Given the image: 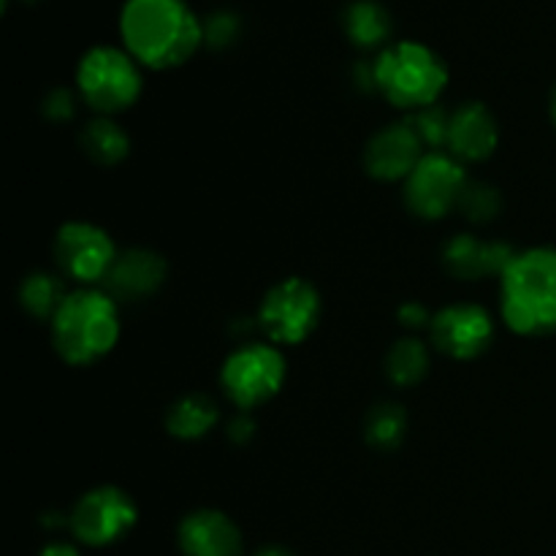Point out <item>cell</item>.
<instances>
[{
    "label": "cell",
    "mask_w": 556,
    "mask_h": 556,
    "mask_svg": "<svg viewBox=\"0 0 556 556\" xmlns=\"http://www.w3.org/2000/svg\"><path fill=\"white\" fill-rule=\"evenodd\" d=\"M136 525V505L123 489L101 486L87 492L71 514V530L87 546H109Z\"/></svg>",
    "instance_id": "cell-10"
},
{
    "label": "cell",
    "mask_w": 556,
    "mask_h": 556,
    "mask_svg": "<svg viewBox=\"0 0 556 556\" xmlns=\"http://www.w3.org/2000/svg\"><path fill=\"white\" fill-rule=\"evenodd\" d=\"M375 90L396 109L418 112L438 103L448 85V68L434 49L421 41H400L386 47L372 63Z\"/></svg>",
    "instance_id": "cell-4"
},
{
    "label": "cell",
    "mask_w": 556,
    "mask_h": 556,
    "mask_svg": "<svg viewBox=\"0 0 556 556\" xmlns=\"http://www.w3.org/2000/svg\"><path fill=\"white\" fill-rule=\"evenodd\" d=\"M119 36L136 63L166 71L193 58L204 43V25L188 0H125Z\"/></svg>",
    "instance_id": "cell-1"
},
{
    "label": "cell",
    "mask_w": 556,
    "mask_h": 556,
    "mask_svg": "<svg viewBox=\"0 0 556 556\" xmlns=\"http://www.w3.org/2000/svg\"><path fill=\"white\" fill-rule=\"evenodd\" d=\"M416 136L421 139L424 147H445L448 144V128H451V114L443 106L432 103V106H424L418 112L410 114L407 119Z\"/></svg>",
    "instance_id": "cell-23"
},
{
    "label": "cell",
    "mask_w": 556,
    "mask_h": 556,
    "mask_svg": "<svg viewBox=\"0 0 556 556\" xmlns=\"http://www.w3.org/2000/svg\"><path fill=\"white\" fill-rule=\"evenodd\" d=\"M500 128L483 103H465L451 114L448 155L456 161H486L497 150Z\"/></svg>",
    "instance_id": "cell-14"
},
{
    "label": "cell",
    "mask_w": 556,
    "mask_h": 556,
    "mask_svg": "<svg viewBox=\"0 0 556 556\" xmlns=\"http://www.w3.org/2000/svg\"><path fill=\"white\" fill-rule=\"evenodd\" d=\"M459 206L467 215V220L489 223L500 215V210H503V199H500V190H494L492 185L478 182V185H467Z\"/></svg>",
    "instance_id": "cell-24"
},
{
    "label": "cell",
    "mask_w": 556,
    "mask_h": 556,
    "mask_svg": "<svg viewBox=\"0 0 556 556\" xmlns=\"http://www.w3.org/2000/svg\"><path fill=\"white\" fill-rule=\"evenodd\" d=\"M407 429V416L400 405H378L367 418V443L375 445L380 451L396 448L405 438Z\"/></svg>",
    "instance_id": "cell-22"
},
{
    "label": "cell",
    "mask_w": 556,
    "mask_h": 556,
    "mask_svg": "<svg viewBox=\"0 0 556 556\" xmlns=\"http://www.w3.org/2000/svg\"><path fill=\"white\" fill-rule=\"evenodd\" d=\"M345 33L356 47H383L391 36V14L375 0H356L345 11Z\"/></svg>",
    "instance_id": "cell-17"
},
{
    "label": "cell",
    "mask_w": 556,
    "mask_h": 556,
    "mask_svg": "<svg viewBox=\"0 0 556 556\" xmlns=\"http://www.w3.org/2000/svg\"><path fill=\"white\" fill-rule=\"evenodd\" d=\"M220 383L239 410H253L280 394L286 383V356L275 345L250 342L226 358Z\"/></svg>",
    "instance_id": "cell-6"
},
{
    "label": "cell",
    "mask_w": 556,
    "mask_h": 556,
    "mask_svg": "<svg viewBox=\"0 0 556 556\" xmlns=\"http://www.w3.org/2000/svg\"><path fill=\"white\" fill-rule=\"evenodd\" d=\"M217 424V405L204 394H188L174 402L166 427L179 440H199Z\"/></svg>",
    "instance_id": "cell-18"
},
{
    "label": "cell",
    "mask_w": 556,
    "mask_h": 556,
    "mask_svg": "<svg viewBox=\"0 0 556 556\" xmlns=\"http://www.w3.org/2000/svg\"><path fill=\"white\" fill-rule=\"evenodd\" d=\"M320 320V296L313 282L288 277L277 282L261 302L258 324L275 345H299Z\"/></svg>",
    "instance_id": "cell-7"
},
{
    "label": "cell",
    "mask_w": 556,
    "mask_h": 556,
    "mask_svg": "<svg viewBox=\"0 0 556 556\" xmlns=\"http://www.w3.org/2000/svg\"><path fill=\"white\" fill-rule=\"evenodd\" d=\"M516 250L505 242H483L472 233H459L443 250V264L459 280H483V277H503L514 264Z\"/></svg>",
    "instance_id": "cell-13"
},
{
    "label": "cell",
    "mask_w": 556,
    "mask_h": 556,
    "mask_svg": "<svg viewBox=\"0 0 556 556\" xmlns=\"http://www.w3.org/2000/svg\"><path fill=\"white\" fill-rule=\"evenodd\" d=\"M239 33V20L233 14H212L210 20L204 22V43H210L212 49H223L228 43H233Z\"/></svg>",
    "instance_id": "cell-25"
},
{
    "label": "cell",
    "mask_w": 556,
    "mask_h": 556,
    "mask_svg": "<svg viewBox=\"0 0 556 556\" xmlns=\"http://www.w3.org/2000/svg\"><path fill=\"white\" fill-rule=\"evenodd\" d=\"M432 340L440 353L470 362L486 353L494 340V320L478 304H448L432 318Z\"/></svg>",
    "instance_id": "cell-11"
},
{
    "label": "cell",
    "mask_w": 556,
    "mask_h": 556,
    "mask_svg": "<svg viewBox=\"0 0 556 556\" xmlns=\"http://www.w3.org/2000/svg\"><path fill=\"white\" fill-rule=\"evenodd\" d=\"M424 157V144L407 123L389 125L367 144V172L380 182L407 179Z\"/></svg>",
    "instance_id": "cell-12"
},
{
    "label": "cell",
    "mask_w": 556,
    "mask_h": 556,
    "mask_svg": "<svg viewBox=\"0 0 556 556\" xmlns=\"http://www.w3.org/2000/svg\"><path fill=\"white\" fill-rule=\"evenodd\" d=\"M400 324L407 326V329H421V326L432 324V318H429V309L421 302H407L400 307Z\"/></svg>",
    "instance_id": "cell-27"
},
{
    "label": "cell",
    "mask_w": 556,
    "mask_h": 556,
    "mask_svg": "<svg viewBox=\"0 0 556 556\" xmlns=\"http://www.w3.org/2000/svg\"><path fill=\"white\" fill-rule=\"evenodd\" d=\"M552 119H554V128H556V90H554V96H552Z\"/></svg>",
    "instance_id": "cell-31"
},
{
    "label": "cell",
    "mask_w": 556,
    "mask_h": 556,
    "mask_svg": "<svg viewBox=\"0 0 556 556\" xmlns=\"http://www.w3.org/2000/svg\"><path fill=\"white\" fill-rule=\"evenodd\" d=\"M179 546L188 556H239L242 535L220 510H195L179 525Z\"/></svg>",
    "instance_id": "cell-15"
},
{
    "label": "cell",
    "mask_w": 556,
    "mask_h": 556,
    "mask_svg": "<svg viewBox=\"0 0 556 556\" xmlns=\"http://www.w3.org/2000/svg\"><path fill=\"white\" fill-rule=\"evenodd\" d=\"M141 71L128 49L92 47L76 68V87L87 106L101 114H119L141 96Z\"/></svg>",
    "instance_id": "cell-5"
},
{
    "label": "cell",
    "mask_w": 556,
    "mask_h": 556,
    "mask_svg": "<svg viewBox=\"0 0 556 556\" xmlns=\"http://www.w3.org/2000/svg\"><path fill=\"white\" fill-rule=\"evenodd\" d=\"M255 556H293V554L286 552V548H280V546H269V548H264V552H258Z\"/></svg>",
    "instance_id": "cell-30"
},
{
    "label": "cell",
    "mask_w": 556,
    "mask_h": 556,
    "mask_svg": "<svg viewBox=\"0 0 556 556\" xmlns=\"http://www.w3.org/2000/svg\"><path fill=\"white\" fill-rule=\"evenodd\" d=\"M163 280H166V261L152 250L136 248L117 255L106 286L114 299H144L155 293Z\"/></svg>",
    "instance_id": "cell-16"
},
{
    "label": "cell",
    "mask_w": 556,
    "mask_h": 556,
    "mask_svg": "<svg viewBox=\"0 0 556 556\" xmlns=\"http://www.w3.org/2000/svg\"><path fill=\"white\" fill-rule=\"evenodd\" d=\"M119 340V309L112 293L101 288H79L65 296L52 318V342L60 358L74 367L98 362L114 351Z\"/></svg>",
    "instance_id": "cell-3"
},
{
    "label": "cell",
    "mask_w": 556,
    "mask_h": 556,
    "mask_svg": "<svg viewBox=\"0 0 556 556\" xmlns=\"http://www.w3.org/2000/svg\"><path fill=\"white\" fill-rule=\"evenodd\" d=\"M41 556H79V554H76V548L68 546V543H52V546L43 548Z\"/></svg>",
    "instance_id": "cell-29"
},
{
    "label": "cell",
    "mask_w": 556,
    "mask_h": 556,
    "mask_svg": "<svg viewBox=\"0 0 556 556\" xmlns=\"http://www.w3.org/2000/svg\"><path fill=\"white\" fill-rule=\"evenodd\" d=\"M43 114L52 119H71L74 117V96L68 90H52L43 101Z\"/></svg>",
    "instance_id": "cell-26"
},
{
    "label": "cell",
    "mask_w": 556,
    "mask_h": 556,
    "mask_svg": "<svg viewBox=\"0 0 556 556\" xmlns=\"http://www.w3.org/2000/svg\"><path fill=\"white\" fill-rule=\"evenodd\" d=\"M81 147L101 166H114V163H119L128 155L130 139L117 123H112L109 117H101L87 125L85 134H81Z\"/></svg>",
    "instance_id": "cell-20"
},
{
    "label": "cell",
    "mask_w": 556,
    "mask_h": 556,
    "mask_svg": "<svg viewBox=\"0 0 556 556\" xmlns=\"http://www.w3.org/2000/svg\"><path fill=\"white\" fill-rule=\"evenodd\" d=\"M117 248L103 228L92 223H65L54 237V258L60 271L81 288H96L106 282L117 261Z\"/></svg>",
    "instance_id": "cell-9"
},
{
    "label": "cell",
    "mask_w": 556,
    "mask_h": 556,
    "mask_svg": "<svg viewBox=\"0 0 556 556\" xmlns=\"http://www.w3.org/2000/svg\"><path fill=\"white\" fill-rule=\"evenodd\" d=\"M503 320L521 337L556 331V250L532 248L516 253L500 277Z\"/></svg>",
    "instance_id": "cell-2"
},
{
    "label": "cell",
    "mask_w": 556,
    "mask_h": 556,
    "mask_svg": "<svg viewBox=\"0 0 556 556\" xmlns=\"http://www.w3.org/2000/svg\"><path fill=\"white\" fill-rule=\"evenodd\" d=\"M65 282L58 275H47V271H36V275L25 277L20 286V302L33 318H54L58 309L63 307Z\"/></svg>",
    "instance_id": "cell-19"
},
{
    "label": "cell",
    "mask_w": 556,
    "mask_h": 556,
    "mask_svg": "<svg viewBox=\"0 0 556 556\" xmlns=\"http://www.w3.org/2000/svg\"><path fill=\"white\" fill-rule=\"evenodd\" d=\"M467 190L465 166L448 152L432 150L405 179V201L424 220H440L459 206Z\"/></svg>",
    "instance_id": "cell-8"
},
{
    "label": "cell",
    "mask_w": 556,
    "mask_h": 556,
    "mask_svg": "<svg viewBox=\"0 0 556 556\" xmlns=\"http://www.w3.org/2000/svg\"><path fill=\"white\" fill-rule=\"evenodd\" d=\"M429 369V351L421 340L416 337H407V340H400L389 351V358H386V372L394 380L396 386H416L421 383L424 375Z\"/></svg>",
    "instance_id": "cell-21"
},
{
    "label": "cell",
    "mask_w": 556,
    "mask_h": 556,
    "mask_svg": "<svg viewBox=\"0 0 556 556\" xmlns=\"http://www.w3.org/2000/svg\"><path fill=\"white\" fill-rule=\"evenodd\" d=\"M253 429H255L253 421H250V418L242 413V416L233 418V424L228 427V434H231V440H237V443H244V440L253 434Z\"/></svg>",
    "instance_id": "cell-28"
}]
</instances>
